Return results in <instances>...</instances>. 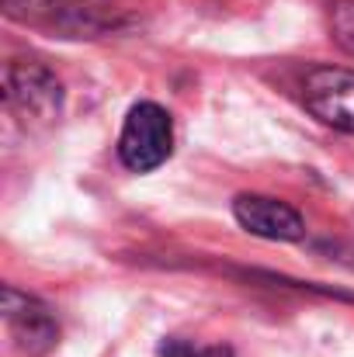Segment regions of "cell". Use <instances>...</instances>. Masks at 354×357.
<instances>
[{
  "mask_svg": "<svg viewBox=\"0 0 354 357\" xmlns=\"http://www.w3.org/2000/svg\"><path fill=\"white\" fill-rule=\"evenodd\" d=\"M3 7L14 21L63 38H98L121 21L115 0H3Z\"/></svg>",
  "mask_w": 354,
  "mask_h": 357,
  "instance_id": "6da1fadb",
  "label": "cell"
},
{
  "mask_svg": "<svg viewBox=\"0 0 354 357\" xmlns=\"http://www.w3.org/2000/svg\"><path fill=\"white\" fill-rule=\"evenodd\" d=\"M174 153V121L170 115L153 105V101H139L128 108L121 135H118V156L132 174H149L160 163H167V156Z\"/></svg>",
  "mask_w": 354,
  "mask_h": 357,
  "instance_id": "7a4b0ae2",
  "label": "cell"
},
{
  "mask_svg": "<svg viewBox=\"0 0 354 357\" xmlns=\"http://www.w3.org/2000/svg\"><path fill=\"white\" fill-rule=\"evenodd\" d=\"M3 98L7 108L24 121H52L63 108V84L38 59H7Z\"/></svg>",
  "mask_w": 354,
  "mask_h": 357,
  "instance_id": "3957f363",
  "label": "cell"
},
{
  "mask_svg": "<svg viewBox=\"0 0 354 357\" xmlns=\"http://www.w3.org/2000/svg\"><path fill=\"white\" fill-rule=\"evenodd\" d=\"M302 105L330 128L354 132V70L313 66L302 73Z\"/></svg>",
  "mask_w": 354,
  "mask_h": 357,
  "instance_id": "277c9868",
  "label": "cell"
},
{
  "mask_svg": "<svg viewBox=\"0 0 354 357\" xmlns=\"http://www.w3.org/2000/svg\"><path fill=\"white\" fill-rule=\"evenodd\" d=\"M233 215L250 236L274 239V243H295L306 236L302 215L292 205L267 195H239L233 202Z\"/></svg>",
  "mask_w": 354,
  "mask_h": 357,
  "instance_id": "5b68a950",
  "label": "cell"
},
{
  "mask_svg": "<svg viewBox=\"0 0 354 357\" xmlns=\"http://www.w3.org/2000/svg\"><path fill=\"white\" fill-rule=\"evenodd\" d=\"M3 319H7V330H10L14 344H21L28 357L45 354L56 344V333L59 330H56L49 309L42 302H35L31 295H21L14 288H3Z\"/></svg>",
  "mask_w": 354,
  "mask_h": 357,
  "instance_id": "8992f818",
  "label": "cell"
},
{
  "mask_svg": "<svg viewBox=\"0 0 354 357\" xmlns=\"http://www.w3.org/2000/svg\"><path fill=\"white\" fill-rule=\"evenodd\" d=\"M330 35L348 56H354V0H334V7H330Z\"/></svg>",
  "mask_w": 354,
  "mask_h": 357,
  "instance_id": "52a82bcc",
  "label": "cell"
},
{
  "mask_svg": "<svg viewBox=\"0 0 354 357\" xmlns=\"http://www.w3.org/2000/svg\"><path fill=\"white\" fill-rule=\"evenodd\" d=\"M160 354L163 357H230L226 351H198V347H191L184 340H167Z\"/></svg>",
  "mask_w": 354,
  "mask_h": 357,
  "instance_id": "ba28073f",
  "label": "cell"
}]
</instances>
